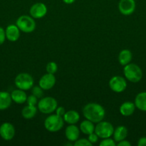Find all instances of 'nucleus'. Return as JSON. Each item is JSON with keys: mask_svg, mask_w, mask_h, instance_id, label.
<instances>
[{"mask_svg": "<svg viewBox=\"0 0 146 146\" xmlns=\"http://www.w3.org/2000/svg\"><path fill=\"white\" fill-rule=\"evenodd\" d=\"M47 6L42 2H37L33 4L29 9V14L34 19H41L47 14Z\"/></svg>", "mask_w": 146, "mask_h": 146, "instance_id": "obj_11", "label": "nucleus"}, {"mask_svg": "<svg viewBox=\"0 0 146 146\" xmlns=\"http://www.w3.org/2000/svg\"><path fill=\"white\" fill-rule=\"evenodd\" d=\"M39 111L44 114H50L55 111L57 108V102L53 97H44L37 104Z\"/></svg>", "mask_w": 146, "mask_h": 146, "instance_id": "obj_5", "label": "nucleus"}, {"mask_svg": "<svg viewBox=\"0 0 146 146\" xmlns=\"http://www.w3.org/2000/svg\"><path fill=\"white\" fill-rule=\"evenodd\" d=\"M133 55L132 52L128 49H123L120 52L118 56V61L122 66H126L131 61Z\"/></svg>", "mask_w": 146, "mask_h": 146, "instance_id": "obj_21", "label": "nucleus"}, {"mask_svg": "<svg viewBox=\"0 0 146 146\" xmlns=\"http://www.w3.org/2000/svg\"><path fill=\"white\" fill-rule=\"evenodd\" d=\"M92 144L88 141V139H84V138H82V139H77V141H74V145L75 146H91Z\"/></svg>", "mask_w": 146, "mask_h": 146, "instance_id": "obj_27", "label": "nucleus"}, {"mask_svg": "<svg viewBox=\"0 0 146 146\" xmlns=\"http://www.w3.org/2000/svg\"><path fill=\"white\" fill-rule=\"evenodd\" d=\"M98 135L95 133H90V135H88V141L91 143L92 144H94L95 143H97L98 141Z\"/></svg>", "mask_w": 146, "mask_h": 146, "instance_id": "obj_29", "label": "nucleus"}, {"mask_svg": "<svg viewBox=\"0 0 146 146\" xmlns=\"http://www.w3.org/2000/svg\"><path fill=\"white\" fill-rule=\"evenodd\" d=\"M31 94L34 96H35L37 98H40L42 97L43 96V89L41 87L39 86H34L31 88Z\"/></svg>", "mask_w": 146, "mask_h": 146, "instance_id": "obj_25", "label": "nucleus"}, {"mask_svg": "<svg viewBox=\"0 0 146 146\" xmlns=\"http://www.w3.org/2000/svg\"><path fill=\"white\" fill-rule=\"evenodd\" d=\"M15 135L14 125L8 122H5L0 125V136L4 141H11Z\"/></svg>", "mask_w": 146, "mask_h": 146, "instance_id": "obj_10", "label": "nucleus"}, {"mask_svg": "<svg viewBox=\"0 0 146 146\" xmlns=\"http://www.w3.org/2000/svg\"><path fill=\"white\" fill-rule=\"evenodd\" d=\"M125 77L132 83H137L143 78V71L141 68L135 64H128L125 66Z\"/></svg>", "mask_w": 146, "mask_h": 146, "instance_id": "obj_2", "label": "nucleus"}, {"mask_svg": "<svg viewBox=\"0 0 146 146\" xmlns=\"http://www.w3.org/2000/svg\"><path fill=\"white\" fill-rule=\"evenodd\" d=\"M114 127L110 122L107 121H100L97 123L94 128V133L100 138H110L114 133Z\"/></svg>", "mask_w": 146, "mask_h": 146, "instance_id": "obj_7", "label": "nucleus"}, {"mask_svg": "<svg viewBox=\"0 0 146 146\" xmlns=\"http://www.w3.org/2000/svg\"><path fill=\"white\" fill-rule=\"evenodd\" d=\"M6 38H6L5 30H4L2 27H0V46L2 45V44H4Z\"/></svg>", "mask_w": 146, "mask_h": 146, "instance_id": "obj_30", "label": "nucleus"}, {"mask_svg": "<svg viewBox=\"0 0 146 146\" xmlns=\"http://www.w3.org/2000/svg\"><path fill=\"white\" fill-rule=\"evenodd\" d=\"M11 94L7 91H0V111L6 110L11 106Z\"/></svg>", "mask_w": 146, "mask_h": 146, "instance_id": "obj_15", "label": "nucleus"}, {"mask_svg": "<svg viewBox=\"0 0 146 146\" xmlns=\"http://www.w3.org/2000/svg\"><path fill=\"white\" fill-rule=\"evenodd\" d=\"M37 112V108L34 106L27 105L24 107L21 111V115L25 119H31L35 116Z\"/></svg>", "mask_w": 146, "mask_h": 146, "instance_id": "obj_23", "label": "nucleus"}, {"mask_svg": "<svg viewBox=\"0 0 146 146\" xmlns=\"http://www.w3.org/2000/svg\"><path fill=\"white\" fill-rule=\"evenodd\" d=\"M135 108L136 107L134 103L127 101V102L123 103L120 106V112L123 116H130L135 112Z\"/></svg>", "mask_w": 146, "mask_h": 146, "instance_id": "obj_17", "label": "nucleus"}, {"mask_svg": "<svg viewBox=\"0 0 146 146\" xmlns=\"http://www.w3.org/2000/svg\"><path fill=\"white\" fill-rule=\"evenodd\" d=\"M44 125L46 129L50 132H57L62 128L64 119L63 117L59 116L57 114H53L46 118Z\"/></svg>", "mask_w": 146, "mask_h": 146, "instance_id": "obj_3", "label": "nucleus"}, {"mask_svg": "<svg viewBox=\"0 0 146 146\" xmlns=\"http://www.w3.org/2000/svg\"><path fill=\"white\" fill-rule=\"evenodd\" d=\"M6 38L10 41H17L20 36V30L17 25L10 24L5 30Z\"/></svg>", "mask_w": 146, "mask_h": 146, "instance_id": "obj_13", "label": "nucleus"}, {"mask_svg": "<svg viewBox=\"0 0 146 146\" xmlns=\"http://www.w3.org/2000/svg\"><path fill=\"white\" fill-rule=\"evenodd\" d=\"M56 83V78L54 74H44V76L40 78L39 81V86L44 91H47L54 87Z\"/></svg>", "mask_w": 146, "mask_h": 146, "instance_id": "obj_12", "label": "nucleus"}, {"mask_svg": "<svg viewBox=\"0 0 146 146\" xmlns=\"http://www.w3.org/2000/svg\"><path fill=\"white\" fill-rule=\"evenodd\" d=\"M14 84L19 89L27 91L31 89L33 87L34 79L30 74L27 73H21L15 78Z\"/></svg>", "mask_w": 146, "mask_h": 146, "instance_id": "obj_6", "label": "nucleus"}, {"mask_svg": "<svg viewBox=\"0 0 146 146\" xmlns=\"http://www.w3.org/2000/svg\"><path fill=\"white\" fill-rule=\"evenodd\" d=\"M113 138L115 142H120L123 140L125 139L127 135V129L125 126L120 125L114 130L113 133Z\"/></svg>", "mask_w": 146, "mask_h": 146, "instance_id": "obj_20", "label": "nucleus"}, {"mask_svg": "<svg viewBox=\"0 0 146 146\" xmlns=\"http://www.w3.org/2000/svg\"><path fill=\"white\" fill-rule=\"evenodd\" d=\"M64 121L68 124H76L80 121V114L74 110H70L66 112L63 116Z\"/></svg>", "mask_w": 146, "mask_h": 146, "instance_id": "obj_18", "label": "nucleus"}, {"mask_svg": "<svg viewBox=\"0 0 146 146\" xmlns=\"http://www.w3.org/2000/svg\"><path fill=\"white\" fill-rule=\"evenodd\" d=\"M38 98L34 96L33 94L29 96L27 98V101L26 102L27 103V105L29 106H36L37 104H38V101H37Z\"/></svg>", "mask_w": 146, "mask_h": 146, "instance_id": "obj_28", "label": "nucleus"}, {"mask_svg": "<svg viewBox=\"0 0 146 146\" xmlns=\"http://www.w3.org/2000/svg\"><path fill=\"white\" fill-rule=\"evenodd\" d=\"M57 64H56L54 61H51V62H49L47 64V66H46V71L47 73L52 74H54L57 71Z\"/></svg>", "mask_w": 146, "mask_h": 146, "instance_id": "obj_24", "label": "nucleus"}, {"mask_svg": "<svg viewBox=\"0 0 146 146\" xmlns=\"http://www.w3.org/2000/svg\"><path fill=\"white\" fill-rule=\"evenodd\" d=\"M110 89L115 93H122L126 89L127 82L123 77L115 76L109 81Z\"/></svg>", "mask_w": 146, "mask_h": 146, "instance_id": "obj_8", "label": "nucleus"}, {"mask_svg": "<svg viewBox=\"0 0 146 146\" xmlns=\"http://www.w3.org/2000/svg\"><path fill=\"white\" fill-rule=\"evenodd\" d=\"M117 145L118 146H130L131 145V143H130L129 141H125V140H123V141H120L117 143Z\"/></svg>", "mask_w": 146, "mask_h": 146, "instance_id": "obj_33", "label": "nucleus"}, {"mask_svg": "<svg viewBox=\"0 0 146 146\" xmlns=\"http://www.w3.org/2000/svg\"><path fill=\"white\" fill-rule=\"evenodd\" d=\"M80 136V129L75 124H70L65 129V137L69 141L74 142Z\"/></svg>", "mask_w": 146, "mask_h": 146, "instance_id": "obj_14", "label": "nucleus"}, {"mask_svg": "<svg viewBox=\"0 0 146 146\" xmlns=\"http://www.w3.org/2000/svg\"><path fill=\"white\" fill-rule=\"evenodd\" d=\"M100 146H115L116 143L115 140L111 139L110 138H104L101 142L100 143Z\"/></svg>", "mask_w": 146, "mask_h": 146, "instance_id": "obj_26", "label": "nucleus"}, {"mask_svg": "<svg viewBox=\"0 0 146 146\" xmlns=\"http://www.w3.org/2000/svg\"><path fill=\"white\" fill-rule=\"evenodd\" d=\"M134 104L136 108L146 112V92L139 93L136 96Z\"/></svg>", "mask_w": 146, "mask_h": 146, "instance_id": "obj_19", "label": "nucleus"}, {"mask_svg": "<svg viewBox=\"0 0 146 146\" xmlns=\"http://www.w3.org/2000/svg\"><path fill=\"white\" fill-rule=\"evenodd\" d=\"M94 128H95V126L94 125V123L87 119H86L85 121H83L80 125V131L85 135H90V133H94Z\"/></svg>", "mask_w": 146, "mask_h": 146, "instance_id": "obj_22", "label": "nucleus"}, {"mask_svg": "<svg viewBox=\"0 0 146 146\" xmlns=\"http://www.w3.org/2000/svg\"><path fill=\"white\" fill-rule=\"evenodd\" d=\"M138 146H146V137H142L138 140L137 142Z\"/></svg>", "mask_w": 146, "mask_h": 146, "instance_id": "obj_32", "label": "nucleus"}, {"mask_svg": "<svg viewBox=\"0 0 146 146\" xmlns=\"http://www.w3.org/2000/svg\"><path fill=\"white\" fill-rule=\"evenodd\" d=\"M11 97L12 101L15 102L16 104H21L25 103L27 101V96L26 93L24 92V91L19 89V88L17 90H14V91L11 92Z\"/></svg>", "mask_w": 146, "mask_h": 146, "instance_id": "obj_16", "label": "nucleus"}, {"mask_svg": "<svg viewBox=\"0 0 146 146\" xmlns=\"http://www.w3.org/2000/svg\"><path fill=\"white\" fill-rule=\"evenodd\" d=\"M62 1L63 2H64L67 4H73L76 0H62Z\"/></svg>", "mask_w": 146, "mask_h": 146, "instance_id": "obj_34", "label": "nucleus"}, {"mask_svg": "<svg viewBox=\"0 0 146 146\" xmlns=\"http://www.w3.org/2000/svg\"><path fill=\"white\" fill-rule=\"evenodd\" d=\"M16 25L20 31L24 33H31L36 28V23L34 18L27 15H22L17 19Z\"/></svg>", "mask_w": 146, "mask_h": 146, "instance_id": "obj_4", "label": "nucleus"}, {"mask_svg": "<svg viewBox=\"0 0 146 146\" xmlns=\"http://www.w3.org/2000/svg\"><path fill=\"white\" fill-rule=\"evenodd\" d=\"M55 111H56V114L58 115L59 116H61V117L64 116V113H66L65 109H64V107H62V106L57 107V109L55 110Z\"/></svg>", "mask_w": 146, "mask_h": 146, "instance_id": "obj_31", "label": "nucleus"}, {"mask_svg": "<svg viewBox=\"0 0 146 146\" xmlns=\"http://www.w3.org/2000/svg\"><path fill=\"white\" fill-rule=\"evenodd\" d=\"M136 4L135 0H120L118 4V9L122 14L130 15L135 10Z\"/></svg>", "mask_w": 146, "mask_h": 146, "instance_id": "obj_9", "label": "nucleus"}, {"mask_svg": "<svg viewBox=\"0 0 146 146\" xmlns=\"http://www.w3.org/2000/svg\"><path fill=\"white\" fill-rule=\"evenodd\" d=\"M82 113L86 119L94 123H97L102 121L105 116L104 108L100 104L96 103H90L84 106Z\"/></svg>", "mask_w": 146, "mask_h": 146, "instance_id": "obj_1", "label": "nucleus"}]
</instances>
